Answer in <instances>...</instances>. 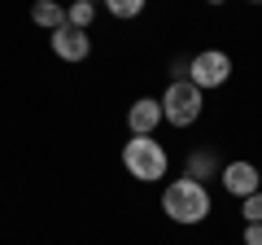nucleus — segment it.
I'll return each instance as SVG.
<instances>
[{
    "label": "nucleus",
    "mask_w": 262,
    "mask_h": 245,
    "mask_svg": "<svg viewBox=\"0 0 262 245\" xmlns=\"http://www.w3.org/2000/svg\"><path fill=\"white\" fill-rule=\"evenodd\" d=\"M162 210H166L170 223L192 228V223H206V219H210L214 201H210V189H206V184L179 175V179H170L166 189H162Z\"/></svg>",
    "instance_id": "obj_1"
},
{
    "label": "nucleus",
    "mask_w": 262,
    "mask_h": 245,
    "mask_svg": "<svg viewBox=\"0 0 262 245\" xmlns=\"http://www.w3.org/2000/svg\"><path fill=\"white\" fill-rule=\"evenodd\" d=\"M122 167H127L131 179H140V184H158L166 175V167H170V153L153 136H131L122 145Z\"/></svg>",
    "instance_id": "obj_2"
},
{
    "label": "nucleus",
    "mask_w": 262,
    "mask_h": 245,
    "mask_svg": "<svg viewBox=\"0 0 262 245\" xmlns=\"http://www.w3.org/2000/svg\"><path fill=\"white\" fill-rule=\"evenodd\" d=\"M162 101V122H170V127H192L196 118H201V110H206V92L196 84H188V79H170L166 92L158 96Z\"/></svg>",
    "instance_id": "obj_3"
},
{
    "label": "nucleus",
    "mask_w": 262,
    "mask_h": 245,
    "mask_svg": "<svg viewBox=\"0 0 262 245\" xmlns=\"http://www.w3.org/2000/svg\"><path fill=\"white\" fill-rule=\"evenodd\" d=\"M188 84H196L201 92L206 88H223L227 79H232V57L223 53V48H201V53L188 62Z\"/></svg>",
    "instance_id": "obj_4"
},
{
    "label": "nucleus",
    "mask_w": 262,
    "mask_h": 245,
    "mask_svg": "<svg viewBox=\"0 0 262 245\" xmlns=\"http://www.w3.org/2000/svg\"><path fill=\"white\" fill-rule=\"evenodd\" d=\"M48 35H53V53L61 57V62H88V57H92V35H88V31H79V27H70V22H66V27H57V31H48Z\"/></svg>",
    "instance_id": "obj_5"
},
{
    "label": "nucleus",
    "mask_w": 262,
    "mask_h": 245,
    "mask_svg": "<svg viewBox=\"0 0 262 245\" xmlns=\"http://www.w3.org/2000/svg\"><path fill=\"white\" fill-rule=\"evenodd\" d=\"M219 179H223V189L232 193V197H249V193H258V167L245 158H232L223 171H219Z\"/></svg>",
    "instance_id": "obj_6"
},
{
    "label": "nucleus",
    "mask_w": 262,
    "mask_h": 245,
    "mask_svg": "<svg viewBox=\"0 0 262 245\" xmlns=\"http://www.w3.org/2000/svg\"><path fill=\"white\" fill-rule=\"evenodd\" d=\"M158 122H162V101H158V96H140V101H131V110H127L131 136H153V132H158Z\"/></svg>",
    "instance_id": "obj_7"
},
{
    "label": "nucleus",
    "mask_w": 262,
    "mask_h": 245,
    "mask_svg": "<svg viewBox=\"0 0 262 245\" xmlns=\"http://www.w3.org/2000/svg\"><path fill=\"white\" fill-rule=\"evenodd\" d=\"M31 22L44 27V31L66 27V5H57V0H35V5H31Z\"/></svg>",
    "instance_id": "obj_8"
},
{
    "label": "nucleus",
    "mask_w": 262,
    "mask_h": 245,
    "mask_svg": "<svg viewBox=\"0 0 262 245\" xmlns=\"http://www.w3.org/2000/svg\"><path fill=\"white\" fill-rule=\"evenodd\" d=\"M184 175L188 179H196V184H206L210 175H219V158L210 149H196V153H188V167H184Z\"/></svg>",
    "instance_id": "obj_9"
},
{
    "label": "nucleus",
    "mask_w": 262,
    "mask_h": 245,
    "mask_svg": "<svg viewBox=\"0 0 262 245\" xmlns=\"http://www.w3.org/2000/svg\"><path fill=\"white\" fill-rule=\"evenodd\" d=\"M144 5H149V0H105V13L131 22V18H140V13H144Z\"/></svg>",
    "instance_id": "obj_10"
},
{
    "label": "nucleus",
    "mask_w": 262,
    "mask_h": 245,
    "mask_svg": "<svg viewBox=\"0 0 262 245\" xmlns=\"http://www.w3.org/2000/svg\"><path fill=\"white\" fill-rule=\"evenodd\" d=\"M92 18H96V5H92V0H75V5L66 9V22H70V27H79V31L92 27Z\"/></svg>",
    "instance_id": "obj_11"
},
{
    "label": "nucleus",
    "mask_w": 262,
    "mask_h": 245,
    "mask_svg": "<svg viewBox=\"0 0 262 245\" xmlns=\"http://www.w3.org/2000/svg\"><path fill=\"white\" fill-rule=\"evenodd\" d=\"M241 215H245V223H262V189L241 197Z\"/></svg>",
    "instance_id": "obj_12"
},
{
    "label": "nucleus",
    "mask_w": 262,
    "mask_h": 245,
    "mask_svg": "<svg viewBox=\"0 0 262 245\" xmlns=\"http://www.w3.org/2000/svg\"><path fill=\"white\" fill-rule=\"evenodd\" d=\"M241 245H262V223H245V232H241Z\"/></svg>",
    "instance_id": "obj_13"
},
{
    "label": "nucleus",
    "mask_w": 262,
    "mask_h": 245,
    "mask_svg": "<svg viewBox=\"0 0 262 245\" xmlns=\"http://www.w3.org/2000/svg\"><path fill=\"white\" fill-rule=\"evenodd\" d=\"M258 189H262V167H258Z\"/></svg>",
    "instance_id": "obj_14"
},
{
    "label": "nucleus",
    "mask_w": 262,
    "mask_h": 245,
    "mask_svg": "<svg viewBox=\"0 0 262 245\" xmlns=\"http://www.w3.org/2000/svg\"><path fill=\"white\" fill-rule=\"evenodd\" d=\"M206 5H223V0H206Z\"/></svg>",
    "instance_id": "obj_15"
},
{
    "label": "nucleus",
    "mask_w": 262,
    "mask_h": 245,
    "mask_svg": "<svg viewBox=\"0 0 262 245\" xmlns=\"http://www.w3.org/2000/svg\"><path fill=\"white\" fill-rule=\"evenodd\" d=\"M249 5H262V0H249Z\"/></svg>",
    "instance_id": "obj_16"
}]
</instances>
